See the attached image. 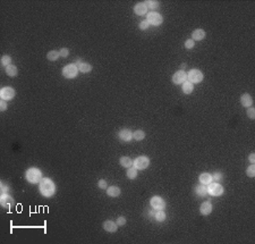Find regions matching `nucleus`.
I'll return each mask as SVG.
<instances>
[{
  "label": "nucleus",
  "instance_id": "6",
  "mask_svg": "<svg viewBox=\"0 0 255 244\" xmlns=\"http://www.w3.org/2000/svg\"><path fill=\"white\" fill-rule=\"evenodd\" d=\"M223 186L219 183H210L208 186V193H210L213 197H220L223 194Z\"/></svg>",
  "mask_w": 255,
  "mask_h": 244
},
{
  "label": "nucleus",
  "instance_id": "29",
  "mask_svg": "<svg viewBox=\"0 0 255 244\" xmlns=\"http://www.w3.org/2000/svg\"><path fill=\"white\" fill-rule=\"evenodd\" d=\"M159 1H155V0H148L145 3L146 7L150 9H157L158 7H159Z\"/></svg>",
  "mask_w": 255,
  "mask_h": 244
},
{
  "label": "nucleus",
  "instance_id": "33",
  "mask_svg": "<svg viewBox=\"0 0 255 244\" xmlns=\"http://www.w3.org/2000/svg\"><path fill=\"white\" fill-rule=\"evenodd\" d=\"M59 55H60V57H64V58H66V57H68V55H69V49H67V48H62L61 50L59 51Z\"/></svg>",
  "mask_w": 255,
  "mask_h": 244
},
{
  "label": "nucleus",
  "instance_id": "13",
  "mask_svg": "<svg viewBox=\"0 0 255 244\" xmlns=\"http://www.w3.org/2000/svg\"><path fill=\"white\" fill-rule=\"evenodd\" d=\"M134 12H135L136 15H139V16L146 15V14H148V7H146L145 3H136L135 7H134Z\"/></svg>",
  "mask_w": 255,
  "mask_h": 244
},
{
  "label": "nucleus",
  "instance_id": "17",
  "mask_svg": "<svg viewBox=\"0 0 255 244\" xmlns=\"http://www.w3.org/2000/svg\"><path fill=\"white\" fill-rule=\"evenodd\" d=\"M240 103H242L243 107H251V106L253 104L252 97H251L249 94H247V93L243 94L242 95V98H240Z\"/></svg>",
  "mask_w": 255,
  "mask_h": 244
},
{
  "label": "nucleus",
  "instance_id": "36",
  "mask_svg": "<svg viewBox=\"0 0 255 244\" xmlns=\"http://www.w3.org/2000/svg\"><path fill=\"white\" fill-rule=\"evenodd\" d=\"M148 26H150V24H148V19H145V21H143V22H141V24H139V29H141V30H146V29H148Z\"/></svg>",
  "mask_w": 255,
  "mask_h": 244
},
{
  "label": "nucleus",
  "instance_id": "25",
  "mask_svg": "<svg viewBox=\"0 0 255 244\" xmlns=\"http://www.w3.org/2000/svg\"><path fill=\"white\" fill-rule=\"evenodd\" d=\"M145 137V133L142 130H137L133 133V139H135L136 141H142Z\"/></svg>",
  "mask_w": 255,
  "mask_h": 244
},
{
  "label": "nucleus",
  "instance_id": "4",
  "mask_svg": "<svg viewBox=\"0 0 255 244\" xmlns=\"http://www.w3.org/2000/svg\"><path fill=\"white\" fill-rule=\"evenodd\" d=\"M187 81H190V83H200L203 81V73L199 69H190L187 73Z\"/></svg>",
  "mask_w": 255,
  "mask_h": 244
},
{
  "label": "nucleus",
  "instance_id": "37",
  "mask_svg": "<svg viewBox=\"0 0 255 244\" xmlns=\"http://www.w3.org/2000/svg\"><path fill=\"white\" fill-rule=\"evenodd\" d=\"M117 225L118 226H124L125 224H126V218L125 217H118V219H117Z\"/></svg>",
  "mask_w": 255,
  "mask_h": 244
},
{
  "label": "nucleus",
  "instance_id": "9",
  "mask_svg": "<svg viewBox=\"0 0 255 244\" xmlns=\"http://www.w3.org/2000/svg\"><path fill=\"white\" fill-rule=\"evenodd\" d=\"M0 97L3 98V100H12L15 97V90L9 87L3 88L0 91Z\"/></svg>",
  "mask_w": 255,
  "mask_h": 244
},
{
  "label": "nucleus",
  "instance_id": "20",
  "mask_svg": "<svg viewBox=\"0 0 255 244\" xmlns=\"http://www.w3.org/2000/svg\"><path fill=\"white\" fill-rule=\"evenodd\" d=\"M194 90V84L190 83V81H185L184 83H183V92L185 93V94H190V93L193 92Z\"/></svg>",
  "mask_w": 255,
  "mask_h": 244
},
{
  "label": "nucleus",
  "instance_id": "14",
  "mask_svg": "<svg viewBox=\"0 0 255 244\" xmlns=\"http://www.w3.org/2000/svg\"><path fill=\"white\" fill-rule=\"evenodd\" d=\"M211 211H212V204H211L210 201H205L200 207V212L203 216H208V215L211 214Z\"/></svg>",
  "mask_w": 255,
  "mask_h": 244
},
{
  "label": "nucleus",
  "instance_id": "35",
  "mask_svg": "<svg viewBox=\"0 0 255 244\" xmlns=\"http://www.w3.org/2000/svg\"><path fill=\"white\" fill-rule=\"evenodd\" d=\"M247 115L251 119L255 118V109L253 107H248V110H247Z\"/></svg>",
  "mask_w": 255,
  "mask_h": 244
},
{
  "label": "nucleus",
  "instance_id": "8",
  "mask_svg": "<svg viewBox=\"0 0 255 244\" xmlns=\"http://www.w3.org/2000/svg\"><path fill=\"white\" fill-rule=\"evenodd\" d=\"M150 204L154 210H163L164 207H166V202L164 200L160 197H153L150 200Z\"/></svg>",
  "mask_w": 255,
  "mask_h": 244
},
{
  "label": "nucleus",
  "instance_id": "34",
  "mask_svg": "<svg viewBox=\"0 0 255 244\" xmlns=\"http://www.w3.org/2000/svg\"><path fill=\"white\" fill-rule=\"evenodd\" d=\"M98 186H99L100 188H102V190H107V188H107V186H108V185H107V182L104 181V179H100V181L98 182Z\"/></svg>",
  "mask_w": 255,
  "mask_h": 244
},
{
  "label": "nucleus",
  "instance_id": "19",
  "mask_svg": "<svg viewBox=\"0 0 255 244\" xmlns=\"http://www.w3.org/2000/svg\"><path fill=\"white\" fill-rule=\"evenodd\" d=\"M205 38V31L202 29H197L192 33V39L193 40H203Z\"/></svg>",
  "mask_w": 255,
  "mask_h": 244
},
{
  "label": "nucleus",
  "instance_id": "21",
  "mask_svg": "<svg viewBox=\"0 0 255 244\" xmlns=\"http://www.w3.org/2000/svg\"><path fill=\"white\" fill-rule=\"evenodd\" d=\"M200 182L202 184H210L212 182V175L209 173H203L200 175Z\"/></svg>",
  "mask_w": 255,
  "mask_h": 244
},
{
  "label": "nucleus",
  "instance_id": "10",
  "mask_svg": "<svg viewBox=\"0 0 255 244\" xmlns=\"http://www.w3.org/2000/svg\"><path fill=\"white\" fill-rule=\"evenodd\" d=\"M185 81H187V73H185L183 69L176 72L172 76V82L175 84H183Z\"/></svg>",
  "mask_w": 255,
  "mask_h": 244
},
{
  "label": "nucleus",
  "instance_id": "12",
  "mask_svg": "<svg viewBox=\"0 0 255 244\" xmlns=\"http://www.w3.org/2000/svg\"><path fill=\"white\" fill-rule=\"evenodd\" d=\"M0 203H1V205L5 207V208H10V207L14 205V203L15 202H14V199L6 193V194H3V195H1V198H0Z\"/></svg>",
  "mask_w": 255,
  "mask_h": 244
},
{
  "label": "nucleus",
  "instance_id": "28",
  "mask_svg": "<svg viewBox=\"0 0 255 244\" xmlns=\"http://www.w3.org/2000/svg\"><path fill=\"white\" fill-rule=\"evenodd\" d=\"M154 218H155V220L158 221H163L166 219V214H164V211H162V210H158V211H155Z\"/></svg>",
  "mask_w": 255,
  "mask_h": 244
},
{
  "label": "nucleus",
  "instance_id": "1",
  "mask_svg": "<svg viewBox=\"0 0 255 244\" xmlns=\"http://www.w3.org/2000/svg\"><path fill=\"white\" fill-rule=\"evenodd\" d=\"M56 186H55L54 182L49 178H42L40 182V192H41L44 197L50 198L51 195L55 194Z\"/></svg>",
  "mask_w": 255,
  "mask_h": 244
},
{
  "label": "nucleus",
  "instance_id": "15",
  "mask_svg": "<svg viewBox=\"0 0 255 244\" xmlns=\"http://www.w3.org/2000/svg\"><path fill=\"white\" fill-rule=\"evenodd\" d=\"M75 65L77 66V68L80 72H82V73H90V72L92 71V66L90 65V64L87 63H83V61H81L80 59L76 61V64Z\"/></svg>",
  "mask_w": 255,
  "mask_h": 244
},
{
  "label": "nucleus",
  "instance_id": "16",
  "mask_svg": "<svg viewBox=\"0 0 255 244\" xmlns=\"http://www.w3.org/2000/svg\"><path fill=\"white\" fill-rule=\"evenodd\" d=\"M103 228L106 232L115 233L118 228V225H117V223H113L112 220H106L103 223Z\"/></svg>",
  "mask_w": 255,
  "mask_h": 244
},
{
  "label": "nucleus",
  "instance_id": "2",
  "mask_svg": "<svg viewBox=\"0 0 255 244\" xmlns=\"http://www.w3.org/2000/svg\"><path fill=\"white\" fill-rule=\"evenodd\" d=\"M25 177H26V179L30 182V183L35 184V183L41 182L42 174L38 168H30V169L26 172V174H25Z\"/></svg>",
  "mask_w": 255,
  "mask_h": 244
},
{
  "label": "nucleus",
  "instance_id": "39",
  "mask_svg": "<svg viewBox=\"0 0 255 244\" xmlns=\"http://www.w3.org/2000/svg\"><path fill=\"white\" fill-rule=\"evenodd\" d=\"M212 179H214V181H220V179H222V174L214 173L213 175H212Z\"/></svg>",
  "mask_w": 255,
  "mask_h": 244
},
{
  "label": "nucleus",
  "instance_id": "7",
  "mask_svg": "<svg viewBox=\"0 0 255 244\" xmlns=\"http://www.w3.org/2000/svg\"><path fill=\"white\" fill-rule=\"evenodd\" d=\"M163 18L162 16L159 14V13L155 12H151L148 14V22L150 25H154V26H159L162 24Z\"/></svg>",
  "mask_w": 255,
  "mask_h": 244
},
{
  "label": "nucleus",
  "instance_id": "3",
  "mask_svg": "<svg viewBox=\"0 0 255 244\" xmlns=\"http://www.w3.org/2000/svg\"><path fill=\"white\" fill-rule=\"evenodd\" d=\"M78 72L80 71H78L77 66L75 65V64H69V65L65 66V67L62 68V75H64L66 78H74L77 76Z\"/></svg>",
  "mask_w": 255,
  "mask_h": 244
},
{
  "label": "nucleus",
  "instance_id": "11",
  "mask_svg": "<svg viewBox=\"0 0 255 244\" xmlns=\"http://www.w3.org/2000/svg\"><path fill=\"white\" fill-rule=\"evenodd\" d=\"M118 136L122 141L128 142V141H131L133 139V132L131 130H128V128H122V130L119 131Z\"/></svg>",
  "mask_w": 255,
  "mask_h": 244
},
{
  "label": "nucleus",
  "instance_id": "40",
  "mask_svg": "<svg viewBox=\"0 0 255 244\" xmlns=\"http://www.w3.org/2000/svg\"><path fill=\"white\" fill-rule=\"evenodd\" d=\"M0 109H1V111H5L7 109V103L5 100H1V101H0Z\"/></svg>",
  "mask_w": 255,
  "mask_h": 244
},
{
  "label": "nucleus",
  "instance_id": "24",
  "mask_svg": "<svg viewBox=\"0 0 255 244\" xmlns=\"http://www.w3.org/2000/svg\"><path fill=\"white\" fill-rule=\"evenodd\" d=\"M120 165H122V167L129 168L131 166H133V160H132L129 157H122L120 158Z\"/></svg>",
  "mask_w": 255,
  "mask_h": 244
},
{
  "label": "nucleus",
  "instance_id": "27",
  "mask_svg": "<svg viewBox=\"0 0 255 244\" xmlns=\"http://www.w3.org/2000/svg\"><path fill=\"white\" fill-rule=\"evenodd\" d=\"M59 57H60L59 52H58V51H56V50L50 51V52H48V55H47V58L49 60H51V61H55V60H57Z\"/></svg>",
  "mask_w": 255,
  "mask_h": 244
},
{
  "label": "nucleus",
  "instance_id": "32",
  "mask_svg": "<svg viewBox=\"0 0 255 244\" xmlns=\"http://www.w3.org/2000/svg\"><path fill=\"white\" fill-rule=\"evenodd\" d=\"M194 45H195V41L193 39H188L185 41V48L186 49H192V48H194Z\"/></svg>",
  "mask_w": 255,
  "mask_h": 244
},
{
  "label": "nucleus",
  "instance_id": "22",
  "mask_svg": "<svg viewBox=\"0 0 255 244\" xmlns=\"http://www.w3.org/2000/svg\"><path fill=\"white\" fill-rule=\"evenodd\" d=\"M195 192L200 197H205L208 194V188L204 186V185H197L195 188Z\"/></svg>",
  "mask_w": 255,
  "mask_h": 244
},
{
  "label": "nucleus",
  "instance_id": "23",
  "mask_svg": "<svg viewBox=\"0 0 255 244\" xmlns=\"http://www.w3.org/2000/svg\"><path fill=\"white\" fill-rule=\"evenodd\" d=\"M18 73V69L16 66L14 65H9L6 67V74L8 75V76H10V77H13V76H16Z\"/></svg>",
  "mask_w": 255,
  "mask_h": 244
},
{
  "label": "nucleus",
  "instance_id": "26",
  "mask_svg": "<svg viewBox=\"0 0 255 244\" xmlns=\"http://www.w3.org/2000/svg\"><path fill=\"white\" fill-rule=\"evenodd\" d=\"M126 175H127V177L129 179H135L137 177V169L134 167V168H128L127 173H126Z\"/></svg>",
  "mask_w": 255,
  "mask_h": 244
},
{
  "label": "nucleus",
  "instance_id": "18",
  "mask_svg": "<svg viewBox=\"0 0 255 244\" xmlns=\"http://www.w3.org/2000/svg\"><path fill=\"white\" fill-rule=\"evenodd\" d=\"M120 193H122V191H120V188H117V186H110V188H107V194L111 198L119 197Z\"/></svg>",
  "mask_w": 255,
  "mask_h": 244
},
{
  "label": "nucleus",
  "instance_id": "38",
  "mask_svg": "<svg viewBox=\"0 0 255 244\" xmlns=\"http://www.w3.org/2000/svg\"><path fill=\"white\" fill-rule=\"evenodd\" d=\"M8 190H9L8 185L5 184L3 182H1V192H3V194H6L8 192Z\"/></svg>",
  "mask_w": 255,
  "mask_h": 244
},
{
  "label": "nucleus",
  "instance_id": "31",
  "mask_svg": "<svg viewBox=\"0 0 255 244\" xmlns=\"http://www.w3.org/2000/svg\"><path fill=\"white\" fill-rule=\"evenodd\" d=\"M246 174L248 175V177H254L255 176V165L254 164H252L248 168H247Z\"/></svg>",
  "mask_w": 255,
  "mask_h": 244
},
{
  "label": "nucleus",
  "instance_id": "41",
  "mask_svg": "<svg viewBox=\"0 0 255 244\" xmlns=\"http://www.w3.org/2000/svg\"><path fill=\"white\" fill-rule=\"evenodd\" d=\"M248 160H249V162H251V164H254V162H255V155H254V153H251V155H249Z\"/></svg>",
  "mask_w": 255,
  "mask_h": 244
},
{
  "label": "nucleus",
  "instance_id": "30",
  "mask_svg": "<svg viewBox=\"0 0 255 244\" xmlns=\"http://www.w3.org/2000/svg\"><path fill=\"white\" fill-rule=\"evenodd\" d=\"M10 63H12V58H10V56H7V55H5V56L1 57V64H3V66H9L10 65Z\"/></svg>",
  "mask_w": 255,
  "mask_h": 244
},
{
  "label": "nucleus",
  "instance_id": "5",
  "mask_svg": "<svg viewBox=\"0 0 255 244\" xmlns=\"http://www.w3.org/2000/svg\"><path fill=\"white\" fill-rule=\"evenodd\" d=\"M150 165V159L145 156H141V157H137L135 160L133 161V166L138 170H143L146 169Z\"/></svg>",
  "mask_w": 255,
  "mask_h": 244
}]
</instances>
